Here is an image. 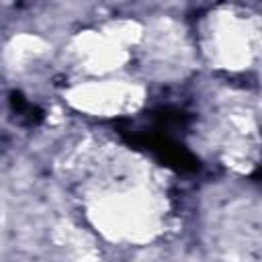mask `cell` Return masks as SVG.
I'll list each match as a JSON object with an SVG mask.
<instances>
[{"label": "cell", "mask_w": 262, "mask_h": 262, "mask_svg": "<svg viewBox=\"0 0 262 262\" xmlns=\"http://www.w3.org/2000/svg\"><path fill=\"white\" fill-rule=\"evenodd\" d=\"M10 106H12V113L18 115V119L23 123H27V125H37L43 119V113L35 104H31L20 92H12L10 94Z\"/></svg>", "instance_id": "cell-1"}]
</instances>
